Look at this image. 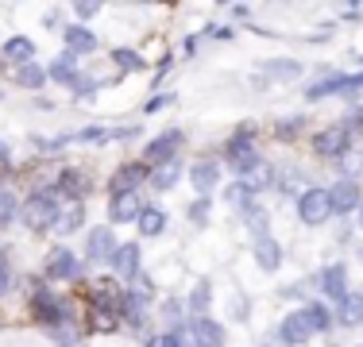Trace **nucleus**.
Segmentation results:
<instances>
[{
	"label": "nucleus",
	"instance_id": "nucleus-1",
	"mask_svg": "<svg viewBox=\"0 0 363 347\" xmlns=\"http://www.w3.org/2000/svg\"><path fill=\"white\" fill-rule=\"evenodd\" d=\"M20 216H23V224H28L31 232L55 228V220H58V193H55V189H39V193H31Z\"/></svg>",
	"mask_w": 363,
	"mask_h": 347
},
{
	"label": "nucleus",
	"instance_id": "nucleus-2",
	"mask_svg": "<svg viewBox=\"0 0 363 347\" xmlns=\"http://www.w3.org/2000/svg\"><path fill=\"white\" fill-rule=\"evenodd\" d=\"M333 216V201H328V189H301L298 197V220L306 228H321Z\"/></svg>",
	"mask_w": 363,
	"mask_h": 347
},
{
	"label": "nucleus",
	"instance_id": "nucleus-3",
	"mask_svg": "<svg viewBox=\"0 0 363 347\" xmlns=\"http://www.w3.org/2000/svg\"><path fill=\"white\" fill-rule=\"evenodd\" d=\"M309 336H313V328L306 324L301 309H294V312H286V317H282V324L271 332V343H274V347H301Z\"/></svg>",
	"mask_w": 363,
	"mask_h": 347
},
{
	"label": "nucleus",
	"instance_id": "nucleus-4",
	"mask_svg": "<svg viewBox=\"0 0 363 347\" xmlns=\"http://www.w3.org/2000/svg\"><path fill=\"white\" fill-rule=\"evenodd\" d=\"M178 151H182V132H178V127H167V132H159V135L151 139V143H147L143 162H151V166H162V162H174Z\"/></svg>",
	"mask_w": 363,
	"mask_h": 347
},
{
	"label": "nucleus",
	"instance_id": "nucleus-5",
	"mask_svg": "<svg viewBox=\"0 0 363 347\" xmlns=\"http://www.w3.org/2000/svg\"><path fill=\"white\" fill-rule=\"evenodd\" d=\"M328 201H333V216H352L363 205V189L356 178H340L328 189Z\"/></svg>",
	"mask_w": 363,
	"mask_h": 347
},
{
	"label": "nucleus",
	"instance_id": "nucleus-6",
	"mask_svg": "<svg viewBox=\"0 0 363 347\" xmlns=\"http://www.w3.org/2000/svg\"><path fill=\"white\" fill-rule=\"evenodd\" d=\"M313 151L321 154V159H344V154L352 151V132L348 127H325V132L313 135Z\"/></svg>",
	"mask_w": 363,
	"mask_h": 347
},
{
	"label": "nucleus",
	"instance_id": "nucleus-7",
	"mask_svg": "<svg viewBox=\"0 0 363 347\" xmlns=\"http://www.w3.org/2000/svg\"><path fill=\"white\" fill-rule=\"evenodd\" d=\"M116 236H112L108 224H101V228H89V239H85V263H112V255H116Z\"/></svg>",
	"mask_w": 363,
	"mask_h": 347
},
{
	"label": "nucleus",
	"instance_id": "nucleus-8",
	"mask_svg": "<svg viewBox=\"0 0 363 347\" xmlns=\"http://www.w3.org/2000/svg\"><path fill=\"white\" fill-rule=\"evenodd\" d=\"M252 258H255L259 271L279 274V266H282V243L274 239V236H255L252 239Z\"/></svg>",
	"mask_w": 363,
	"mask_h": 347
},
{
	"label": "nucleus",
	"instance_id": "nucleus-9",
	"mask_svg": "<svg viewBox=\"0 0 363 347\" xmlns=\"http://www.w3.org/2000/svg\"><path fill=\"white\" fill-rule=\"evenodd\" d=\"M189 186L197 189V197H213V189L220 186V162L213 159H201L189 166Z\"/></svg>",
	"mask_w": 363,
	"mask_h": 347
},
{
	"label": "nucleus",
	"instance_id": "nucleus-10",
	"mask_svg": "<svg viewBox=\"0 0 363 347\" xmlns=\"http://www.w3.org/2000/svg\"><path fill=\"white\" fill-rule=\"evenodd\" d=\"M189 340H194V347H224V324H217L213 317H194V324H189Z\"/></svg>",
	"mask_w": 363,
	"mask_h": 347
},
{
	"label": "nucleus",
	"instance_id": "nucleus-11",
	"mask_svg": "<svg viewBox=\"0 0 363 347\" xmlns=\"http://www.w3.org/2000/svg\"><path fill=\"white\" fill-rule=\"evenodd\" d=\"M140 263H143L140 243H120L116 255H112V271L124 278V282H135V278H140Z\"/></svg>",
	"mask_w": 363,
	"mask_h": 347
},
{
	"label": "nucleus",
	"instance_id": "nucleus-12",
	"mask_svg": "<svg viewBox=\"0 0 363 347\" xmlns=\"http://www.w3.org/2000/svg\"><path fill=\"white\" fill-rule=\"evenodd\" d=\"M228 162H232V170H236V178H244V174H247V170H255L263 159L255 154L252 139H247V135H236V139L228 143Z\"/></svg>",
	"mask_w": 363,
	"mask_h": 347
},
{
	"label": "nucleus",
	"instance_id": "nucleus-13",
	"mask_svg": "<svg viewBox=\"0 0 363 347\" xmlns=\"http://www.w3.org/2000/svg\"><path fill=\"white\" fill-rule=\"evenodd\" d=\"M47 278H55V282H70V278L82 274V258H74L66 247H55L47 258V271H43Z\"/></svg>",
	"mask_w": 363,
	"mask_h": 347
},
{
	"label": "nucleus",
	"instance_id": "nucleus-14",
	"mask_svg": "<svg viewBox=\"0 0 363 347\" xmlns=\"http://www.w3.org/2000/svg\"><path fill=\"white\" fill-rule=\"evenodd\" d=\"M317 282H321V290H325L328 301H340V297H348V293H352V290H348V266H344V263L325 266Z\"/></svg>",
	"mask_w": 363,
	"mask_h": 347
},
{
	"label": "nucleus",
	"instance_id": "nucleus-15",
	"mask_svg": "<svg viewBox=\"0 0 363 347\" xmlns=\"http://www.w3.org/2000/svg\"><path fill=\"white\" fill-rule=\"evenodd\" d=\"M62 39H66V50H70L74 58L77 55H93V50H97V35L85 28V23H66Z\"/></svg>",
	"mask_w": 363,
	"mask_h": 347
},
{
	"label": "nucleus",
	"instance_id": "nucleus-16",
	"mask_svg": "<svg viewBox=\"0 0 363 347\" xmlns=\"http://www.w3.org/2000/svg\"><path fill=\"white\" fill-rule=\"evenodd\" d=\"M333 320H336L340 328H356V324H363V293H348V297L336 301Z\"/></svg>",
	"mask_w": 363,
	"mask_h": 347
},
{
	"label": "nucleus",
	"instance_id": "nucleus-17",
	"mask_svg": "<svg viewBox=\"0 0 363 347\" xmlns=\"http://www.w3.org/2000/svg\"><path fill=\"white\" fill-rule=\"evenodd\" d=\"M140 212H143L140 197L120 193V197H112V205H108V224H132V220H140Z\"/></svg>",
	"mask_w": 363,
	"mask_h": 347
},
{
	"label": "nucleus",
	"instance_id": "nucleus-18",
	"mask_svg": "<svg viewBox=\"0 0 363 347\" xmlns=\"http://www.w3.org/2000/svg\"><path fill=\"white\" fill-rule=\"evenodd\" d=\"M0 55H4L8 62H16V66H28V62H35V42H31L28 35H12V39H4Z\"/></svg>",
	"mask_w": 363,
	"mask_h": 347
},
{
	"label": "nucleus",
	"instance_id": "nucleus-19",
	"mask_svg": "<svg viewBox=\"0 0 363 347\" xmlns=\"http://www.w3.org/2000/svg\"><path fill=\"white\" fill-rule=\"evenodd\" d=\"M147 178V166L143 162H132V166H120L116 174H112V197L120 193H135V186Z\"/></svg>",
	"mask_w": 363,
	"mask_h": 347
},
{
	"label": "nucleus",
	"instance_id": "nucleus-20",
	"mask_svg": "<svg viewBox=\"0 0 363 347\" xmlns=\"http://www.w3.org/2000/svg\"><path fill=\"white\" fill-rule=\"evenodd\" d=\"M301 317L313 328V336H325L328 328H333V309L321 305V301H306V305H301Z\"/></svg>",
	"mask_w": 363,
	"mask_h": 347
},
{
	"label": "nucleus",
	"instance_id": "nucleus-21",
	"mask_svg": "<svg viewBox=\"0 0 363 347\" xmlns=\"http://www.w3.org/2000/svg\"><path fill=\"white\" fill-rule=\"evenodd\" d=\"M236 212H240V220H244V228L252 232V236H267V208L259 201H244Z\"/></svg>",
	"mask_w": 363,
	"mask_h": 347
},
{
	"label": "nucleus",
	"instance_id": "nucleus-22",
	"mask_svg": "<svg viewBox=\"0 0 363 347\" xmlns=\"http://www.w3.org/2000/svg\"><path fill=\"white\" fill-rule=\"evenodd\" d=\"M47 77H55L58 85H74V77H77V58L70 55V50H62V55H58L55 62L47 66Z\"/></svg>",
	"mask_w": 363,
	"mask_h": 347
},
{
	"label": "nucleus",
	"instance_id": "nucleus-23",
	"mask_svg": "<svg viewBox=\"0 0 363 347\" xmlns=\"http://www.w3.org/2000/svg\"><path fill=\"white\" fill-rule=\"evenodd\" d=\"M140 236H162V228H167V212H162L159 205H143L140 212Z\"/></svg>",
	"mask_w": 363,
	"mask_h": 347
},
{
	"label": "nucleus",
	"instance_id": "nucleus-24",
	"mask_svg": "<svg viewBox=\"0 0 363 347\" xmlns=\"http://www.w3.org/2000/svg\"><path fill=\"white\" fill-rule=\"evenodd\" d=\"M82 220H85V212H82V201H74V205L58 208L55 232H58V236H70V232H77V228H82Z\"/></svg>",
	"mask_w": 363,
	"mask_h": 347
},
{
	"label": "nucleus",
	"instance_id": "nucleus-25",
	"mask_svg": "<svg viewBox=\"0 0 363 347\" xmlns=\"http://www.w3.org/2000/svg\"><path fill=\"white\" fill-rule=\"evenodd\" d=\"M182 178V162H162V166L151 170V186L159 189V193H167V189H174V181Z\"/></svg>",
	"mask_w": 363,
	"mask_h": 347
},
{
	"label": "nucleus",
	"instance_id": "nucleus-26",
	"mask_svg": "<svg viewBox=\"0 0 363 347\" xmlns=\"http://www.w3.org/2000/svg\"><path fill=\"white\" fill-rule=\"evenodd\" d=\"M186 305L194 309L197 317H205V312H209V305H213V282H205V278H201V282L189 290V301H186Z\"/></svg>",
	"mask_w": 363,
	"mask_h": 347
},
{
	"label": "nucleus",
	"instance_id": "nucleus-27",
	"mask_svg": "<svg viewBox=\"0 0 363 347\" xmlns=\"http://www.w3.org/2000/svg\"><path fill=\"white\" fill-rule=\"evenodd\" d=\"M263 74L274 77V81H290V77L301 74V62H290V58H274V62H263Z\"/></svg>",
	"mask_w": 363,
	"mask_h": 347
},
{
	"label": "nucleus",
	"instance_id": "nucleus-28",
	"mask_svg": "<svg viewBox=\"0 0 363 347\" xmlns=\"http://www.w3.org/2000/svg\"><path fill=\"white\" fill-rule=\"evenodd\" d=\"M16 81H20L23 89H43V85H47V69L39 62H28V66L16 69Z\"/></svg>",
	"mask_w": 363,
	"mask_h": 347
},
{
	"label": "nucleus",
	"instance_id": "nucleus-29",
	"mask_svg": "<svg viewBox=\"0 0 363 347\" xmlns=\"http://www.w3.org/2000/svg\"><path fill=\"white\" fill-rule=\"evenodd\" d=\"M112 62H116L120 69H128V74H135V69H147V62H143V58L135 55V50H128V47H124V50H120V47L112 50Z\"/></svg>",
	"mask_w": 363,
	"mask_h": 347
},
{
	"label": "nucleus",
	"instance_id": "nucleus-30",
	"mask_svg": "<svg viewBox=\"0 0 363 347\" xmlns=\"http://www.w3.org/2000/svg\"><path fill=\"white\" fill-rule=\"evenodd\" d=\"M16 212H20V201H16V193H12V189H0V228H4V224H12Z\"/></svg>",
	"mask_w": 363,
	"mask_h": 347
},
{
	"label": "nucleus",
	"instance_id": "nucleus-31",
	"mask_svg": "<svg viewBox=\"0 0 363 347\" xmlns=\"http://www.w3.org/2000/svg\"><path fill=\"white\" fill-rule=\"evenodd\" d=\"M97 89H101V81H93V77H82V74L74 77V97H77V101L93 97V93H97Z\"/></svg>",
	"mask_w": 363,
	"mask_h": 347
},
{
	"label": "nucleus",
	"instance_id": "nucleus-32",
	"mask_svg": "<svg viewBox=\"0 0 363 347\" xmlns=\"http://www.w3.org/2000/svg\"><path fill=\"white\" fill-rule=\"evenodd\" d=\"M147 347H186V336L182 332H162V336H151Z\"/></svg>",
	"mask_w": 363,
	"mask_h": 347
},
{
	"label": "nucleus",
	"instance_id": "nucleus-33",
	"mask_svg": "<svg viewBox=\"0 0 363 347\" xmlns=\"http://www.w3.org/2000/svg\"><path fill=\"white\" fill-rule=\"evenodd\" d=\"M209 208H213L209 197H197V201L189 205V220H194V224H205V220H209Z\"/></svg>",
	"mask_w": 363,
	"mask_h": 347
},
{
	"label": "nucleus",
	"instance_id": "nucleus-34",
	"mask_svg": "<svg viewBox=\"0 0 363 347\" xmlns=\"http://www.w3.org/2000/svg\"><path fill=\"white\" fill-rule=\"evenodd\" d=\"M170 101H174V97H170V93H159V97H151V101H147L143 104V112H147V116H151V112H159V108H167V104Z\"/></svg>",
	"mask_w": 363,
	"mask_h": 347
},
{
	"label": "nucleus",
	"instance_id": "nucleus-35",
	"mask_svg": "<svg viewBox=\"0 0 363 347\" xmlns=\"http://www.w3.org/2000/svg\"><path fill=\"white\" fill-rule=\"evenodd\" d=\"M232 317H236V320H247V317H252V305H247V297H236V301H232Z\"/></svg>",
	"mask_w": 363,
	"mask_h": 347
},
{
	"label": "nucleus",
	"instance_id": "nucleus-36",
	"mask_svg": "<svg viewBox=\"0 0 363 347\" xmlns=\"http://www.w3.org/2000/svg\"><path fill=\"white\" fill-rule=\"evenodd\" d=\"M97 12H101V4H74V16H77V20H93Z\"/></svg>",
	"mask_w": 363,
	"mask_h": 347
},
{
	"label": "nucleus",
	"instance_id": "nucleus-37",
	"mask_svg": "<svg viewBox=\"0 0 363 347\" xmlns=\"http://www.w3.org/2000/svg\"><path fill=\"white\" fill-rule=\"evenodd\" d=\"M55 343H58V347H77V343L70 340V332H58V328H55Z\"/></svg>",
	"mask_w": 363,
	"mask_h": 347
},
{
	"label": "nucleus",
	"instance_id": "nucleus-38",
	"mask_svg": "<svg viewBox=\"0 0 363 347\" xmlns=\"http://www.w3.org/2000/svg\"><path fill=\"white\" fill-rule=\"evenodd\" d=\"M8 285H12V278H8V271H4V266H0V297H4V293H8Z\"/></svg>",
	"mask_w": 363,
	"mask_h": 347
},
{
	"label": "nucleus",
	"instance_id": "nucleus-39",
	"mask_svg": "<svg viewBox=\"0 0 363 347\" xmlns=\"http://www.w3.org/2000/svg\"><path fill=\"white\" fill-rule=\"evenodd\" d=\"M0 162H8V143L0 139Z\"/></svg>",
	"mask_w": 363,
	"mask_h": 347
},
{
	"label": "nucleus",
	"instance_id": "nucleus-40",
	"mask_svg": "<svg viewBox=\"0 0 363 347\" xmlns=\"http://www.w3.org/2000/svg\"><path fill=\"white\" fill-rule=\"evenodd\" d=\"M356 224H359V232H363V205L356 208Z\"/></svg>",
	"mask_w": 363,
	"mask_h": 347
},
{
	"label": "nucleus",
	"instance_id": "nucleus-41",
	"mask_svg": "<svg viewBox=\"0 0 363 347\" xmlns=\"http://www.w3.org/2000/svg\"><path fill=\"white\" fill-rule=\"evenodd\" d=\"M359 62H363V58H359Z\"/></svg>",
	"mask_w": 363,
	"mask_h": 347
},
{
	"label": "nucleus",
	"instance_id": "nucleus-42",
	"mask_svg": "<svg viewBox=\"0 0 363 347\" xmlns=\"http://www.w3.org/2000/svg\"><path fill=\"white\" fill-rule=\"evenodd\" d=\"M359 293H363V290H359Z\"/></svg>",
	"mask_w": 363,
	"mask_h": 347
}]
</instances>
